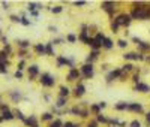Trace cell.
<instances>
[{
    "label": "cell",
    "instance_id": "1",
    "mask_svg": "<svg viewBox=\"0 0 150 127\" xmlns=\"http://www.w3.org/2000/svg\"><path fill=\"white\" fill-rule=\"evenodd\" d=\"M128 12L134 21H149L150 19V6L146 2H132Z\"/></svg>",
    "mask_w": 150,
    "mask_h": 127
},
{
    "label": "cell",
    "instance_id": "2",
    "mask_svg": "<svg viewBox=\"0 0 150 127\" xmlns=\"http://www.w3.org/2000/svg\"><path fill=\"white\" fill-rule=\"evenodd\" d=\"M92 39H93V36L90 35V31H89V24H81L80 31H78V42L90 46L92 45Z\"/></svg>",
    "mask_w": 150,
    "mask_h": 127
},
{
    "label": "cell",
    "instance_id": "3",
    "mask_svg": "<svg viewBox=\"0 0 150 127\" xmlns=\"http://www.w3.org/2000/svg\"><path fill=\"white\" fill-rule=\"evenodd\" d=\"M78 69H80V72H81V79H83V81H90V79H93L95 75H96L95 64H90V63L84 61Z\"/></svg>",
    "mask_w": 150,
    "mask_h": 127
},
{
    "label": "cell",
    "instance_id": "4",
    "mask_svg": "<svg viewBox=\"0 0 150 127\" xmlns=\"http://www.w3.org/2000/svg\"><path fill=\"white\" fill-rule=\"evenodd\" d=\"M113 19H114L117 24H119L120 29H128L129 25L132 24V21H134V19L131 18V15H129V12H126V11L119 12V14H117Z\"/></svg>",
    "mask_w": 150,
    "mask_h": 127
},
{
    "label": "cell",
    "instance_id": "5",
    "mask_svg": "<svg viewBox=\"0 0 150 127\" xmlns=\"http://www.w3.org/2000/svg\"><path fill=\"white\" fill-rule=\"evenodd\" d=\"M56 68L57 69H63V68L74 69V68H77L75 66V58L68 57V55H57L56 57Z\"/></svg>",
    "mask_w": 150,
    "mask_h": 127
},
{
    "label": "cell",
    "instance_id": "6",
    "mask_svg": "<svg viewBox=\"0 0 150 127\" xmlns=\"http://www.w3.org/2000/svg\"><path fill=\"white\" fill-rule=\"evenodd\" d=\"M101 9L108 15L110 21L117 15V2H113V0H105V2L101 3Z\"/></svg>",
    "mask_w": 150,
    "mask_h": 127
},
{
    "label": "cell",
    "instance_id": "7",
    "mask_svg": "<svg viewBox=\"0 0 150 127\" xmlns=\"http://www.w3.org/2000/svg\"><path fill=\"white\" fill-rule=\"evenodd\" d=\"M39 82H41V85L45 87V88H53L57 84V79L54 75H51L50 72H44L39 75Z\"/></svg>",
    "mask_w": 150,
    "mask_h": 127
},
{
    "label": "cell",
    "instance_id": "8",
    "mask_svg": "<svg viewBox=\"0 0 150 127\" xmlns=\"http://www.w3.org/2000/svg\"><path fill=\"white\" fill-rule=\"evenodd\" d=\"M105 33L104 31H96L93 35V39H92V45H90V49H95V51H101L102 49V43L105 41Z\"/></svg>",
    "mask_w": 150,
    "mask_h": 127
},
{
    "label": "cell",
    "instance_id": "9",
    "mask_svg": "<svg viewBox=\"0 0 150 127\" xmlns=\"http://www.w3.org/2000/svg\"><path fill=\"white\" fill-rule=\"evenodd\" d=\"M120 75H122V69H120V66H117V68L110 69V72H107V73H105V84H107V85H111L113 82L119 81Z\"/></svg>",
    "mask_w": 150,
    "mask_h": 127
},
{
    "label": "cell",
    "instance_id": "10",
    "mask_svg": "<svg viewBox=\"0 0 150 127\" xmlns=\"http://www.w3.org/2000/svg\"><path fill=\"white\" fill-rule=\"evenodd\" d=\"M86 91H87L86 85H84V82H83V81H80V82H77V84L74 85V88H72V96H74V99L80 100V99H83V97H84Z\"/></svg>",
    "mask_w": 150,
    "mask_h": 127
},
{
    "label": "cell",
    "instance_id": "11",
    "mask_svg": "<svg viewBox=\"0 0 150 127\" xmlns=\"http://www.w3.org/2000/svg\"><path fill=\"white\" fill-rule=\"evenodd\" d=\"M66 81L68 82H80V81H83L81 79V72H80V69L78 68H74V69H69L68 70V73H66Z\"/></svg>",
    "mask_w": 150,
    "mask_h": 127
},
{
    "label": "cell",
    "instance_id": "12",
    "mask_svg": "<svg viewBox=\"0 0 150 127\" xmlns=\"http://www.w3.org/2000/svg\"><path fill=\"white\" fill-rule=\"evenodd\" d=\"M128 112H132V114H144V105L141 102H129V108H128Z\"/></svg>",
    "mask_w": 150,
    "mask_h": 127
},
{
    "label": "cell",
    "instance_id": "13",
    "mask_svg": "<svg viewBox=\"0 0 150 127\" xmlns=\"http://www.w3.org/2000/svg\"><path fill=\"white\" fill-rule=\"evenodd\" d=\"M132 90L135 93H141V94H147V93H150V84L144 82V81H140L138 84H135L132 87Z\"/></svg>",
    "mask_w": 150,
    "mask_h": 127
},
{
    "label": "cell",
    "instance_id": "14",
    "mask_svg": "<svg viewBox=\"0 0 150 127\" xmlns=\"http://www.w3.org/2000/svg\"><path fill=\"white\" fill-rule=\"evenodd\" d=\"M101 58V51H95V49H90L89 54L86 57V63H90V64H95L98 60Z\"/></svg>",
    "mask_w": 150,
    "mask_h": 127
},
{
    "label": "cell",
    "instance_id": "15",
    "mask_svg": "<svg viewBox=\"0 0 150 127\" xmlns=\"http://www.w3.org/2000/svg\"><path fill=\"white\" fill-rule=\"evenodd\" d=\"M137 51L138 52H141V54H144V55H147V54H150V42H147V41H143L137 45Z\"/></svg>",
    "mask_w": 150,
    "mask_h": 127
},
{
    "label": "cell",
    "instance_id": "16",
    "mask_svg": "<svg viewBox=\"0 0 150 127\" xmlns=\"http://www.w3.org/2000/svg\"><path fill=\"white\" fill-rule=\"evenodd\" d=\"M129 108V102H126V100H119L117 103H114L113 106V109L116 112H126Z\"/></svg>",
    "mask_w": 150,
    "mask_h": 127
},
{
    "label": "cell",
    "instance_id": "17",
    "mask_svg": "<svg viewBox=\"0 0 150 127\" xmlns=\"http://www.w3.org/2000/svg\"><path fill=\"white\" fill-rule=\"evenodd\" d=\"M57 96L69 99L71 96H72V90H71L68 85H59V94H57Z\"/></svg>",
    "mask_w": 150,
    "mask_h": 127
},
{
    "label": "cell",
    "instance_id": "18",
    "mask_svg": "<svg viewBox=\"0 0 150 127\" xmlns=\"http://www.w3.org/2000/svg\"><path fill=\"white\" fill-rule=\"evenodd\" d=\"M68 105H69V99L57 96L56 102H54V106H56V108H59V109H65V108H68Z\"/></svg>",
    "mask_w": 150,
    "mask_h": 127
},
{
    "label": "cell",
    "instance_id": "19",
    "mask_svg": "<svg viewBox=\"0 0 150 127\" xmlns=\"http://www.w3.org/2000/svg\"><path fill=\"white\" fill-rule=\"evenodd\" d=\"M81 112H83V106H80V103H75L71 106V111H69V115L72 117H81Z\"/></svg>",
    "mask_w": 150,
    "mask_h": 127
},
{
    "label": "cell",
    "instance_id": "20",
    "mask_svg": "<svg viewBox=\"0 0 150 127\" xmlns=\"http://www.w3.org/2000/svg\"><path fill=\"white\" fill-rule=\"evenodd\" d=\"M27 72H29V78H30V81H33V79L39 75V66H38V64H30V66H29V69H27Z\"/></svg>",
    "mask_w": 150,
    "mask_h": 127
},
{
    "label": "cell",
    "instance_id": "21",
    "mask_svg": "<svg viewBox=\"0 0 150 127\" xmlns=\"http://www.w3.org/2000/svg\"><path fill=\"white\" fill-rule=\"evenodd\" d=\"M114 45H116V42L113 41L111 37H105V41H104V43H102V49L104 51H111L113 48H114Z\"/></svg>",
    "mask_w": 150,
    "mask_h": 127
},
{
    "label": "cell",
    "instance_id": "22",
    "mask_svg": "<svg viewBox=\"0 0 150 127\" xmlns=\"http://www.w3.org/2000/svg\"><path fill=\"white\" fill-rule=\"evenodd\" d=\"M120 69H122V72L132 75V73L135 72V64H134V63H123V64L120 66Z\"/></svg>",
    "mask_w": 150,
    "mask_h": 127
},
{
    "label": "cell",
    "instance_id": "23",
    "mask_svg": "<svg viewBox=\"0 0 150 127\" xmlns=\"http://www.w3.org/2000/svg\"><path fill=\"white\" fill-rule=\"evenodd\" d=\"M24 124L29 126V127H41V126H39V120L35 115H30V117L26 118V123Z\"/></svg>",
    "mask_w": 150,
    "mask_h": 127
},
{
    "label": "cell",
    "instance_id": "24",
    "mask_svg": "<svg viewBox=\"0 0 150 127\" xmlns=\"http://www.w3.org/2000/svg\"><path fill=\"white\" fill-rule=\"evenodd\" d=\"M45 55H48V57H57L56 51H54V45L51 43V42L45 43Z\"/></svg>",
    "mask_w": 150,
    "mask_h": 127
},
{
    "label": "cell",
    "instance_id": "25",
    "mask_svg": "<svg viewBox=\"0 0 150 127\" xmlns=\"http://www.w3.org/2000/svg\"><path fill=\"white\" fill-rule=\"evenodd\" d=\"M65 39H66V43L74 45V43H77V42H78V35H77V33L69 31V33H66V36H65Z\"/></svg>",
    "mask_w": 150,
    "mask_h": 127
},
{
    "label": "cell",
    "instance_id": "26",
    "mask_svg": "<svg viewBox=\"0 0 150 127\" xmlns=\"http://www.w3.org/2000/svg\"><path fill=\"white\" fill-rule=\"evenodd\" d=\"M89 111H90V115H93V117L102 114V111H101V108H99V105H98V103H90Z\"/></svg>",
    "mask_w": 150,
    "mask_h": 127
},
{
    "label": "cell",
    "instance_id": "27",
    "mask_svg": "<svg viewBox=\"0 0 150 127\" xmlns=\"http://www.w3.org/2000/svg\"><path fill=\"white\" fill-rule=\"evenodd\" d=\"M33 51L36 55H45V43H35Z\"/></svg>",
    "mask_w": 150,
    "mask_h": 127
},
{
    "label": "cell",
    "instance_id": "28",
    "mask_svg": "<svg viewBox=\"0 0 150 127\" xmlns=\"http://www.w3.org/2000/svg\"><path fill=\"white\" fill-rule=\"evenodd\" d=\"M95 120H96V121H98V124H104V126H108V117L105 115V114H99V115H96V117H93Z\"/></svg>",
    "mask_w": 150,
    "mask_h": 127
},
{
    "label": "cell",
    "instance_id": "29",
    "mask_svg": "<svg viewBox=\"0 0 150 127\" xmlns=\"http://www.w3.org/2000/svg\"><path fill=\"white\" fill-rule=\"evenodd\" d=\"M54 120V115L51 114L50 111H47V112H44L42 115H41V121L42 123H51Z\"/></svg>",
    "mask_w": 150,
    "mask_h": 127
},
{
    "label": "cell",
    "instance_id": "30",
    "mask_svg": "<svg viewBox=\"0 0 150 127\" xmlns=\"http://www.w3.org/2000/svg\"><path fill=\"white\" fill-rule=\"evenodd\" d=\"M116 45L119 46L120 49H126L128 46H129V41H128L126 37H122V39H119V41L116 42Z\"/></svg>",
    "mask_w": 150,
    "mask_h": 127
},
{
    "label": "cell",
    "instance_id": "31",
    "mask_svg": "<svg viewBox=\"0 0 150 127\" xmlns=\"http://www.w3.org/2000/svg\"><path fill=\"white\" fill-rule=\"evenodd\" d=\"M63 123H65V121H63L62 118L56 117L51 123H48V126H47V127H63Z\"/></svg>",
    "mask_w": 150,
    "mask_h": 127
},
{
    "label": "cell",
    "instance_id": "32",
    "mask_svg": "<svg viewBox=\"0 0 150 127\" xmlns=\"http://www.w3.org/2000/svg\"><path fill=\"white\" fill-rule=\"evenodd\" d=\"M39 9H42V5H41V3L29 2V5H27V11H29V12H32V11H39Z\"/></svg>",
    "mask_w": 150,
    "mask_h": 127
},
{
    "label": "cell",
    "instance_id": "33",
    "mask_svg": "<svg viewBox=\"0 0 150 127\" xmlns=\"http://www.w3.org/2000/svg\"><path fill=\"white\" fill-rule=\"evenodd\" d=\"M122 120H119L117 117H108V126H114V127H120Z\"/></svg>",
    "mask_w": 150,
    "mask_h": 127
},
{
    "label": "cell",
    "instance_id": "34",
    "mask_svg": "<svg viewBox=\"0 0 150 127\" xmlns=\"http://www.w3.org/2000/svg\"><path fill=\"white\" fill-rule=\"evenodd\" d=\"M110 30H111L113 35H117V33H119V30H120L119 24H117L114 19H111V21H110Z\"/></svg>",
    "mask_w": 150,
    "mask_h": 127
},
{
    "label": "cell",
    "instance_id": "35",
    "mask_svg": "<svg viewBox=\"0 0 150 127\" xmlns=\"http://www.w3.org/2000/svg\"><path fill=\"white\" fill-rule=\"evenodd\" d=\"M2 118H3V121H11V120L15 118V115H14V112L6 111V112H2Z\"/></svg>",
    "mask_w": 150,
    "mask_h": 127
},
{
    "label": "cell",
    "instance_id": "36",
    "mask_svg": "<svg viewBox=\"0 0 150 127\" xmlns=\"http://www.w3.org/2000/svg\"><path fill=\"white\" fill-rule=\"evenodd\" d=\"M17 45H18L20 49H26V48H29V46H30V41H27V39H24V41H18V39H17Z\"/></svg>",
    "mask_w": 150,
    "mask_h": 127
},
{
    "label": "cell",
    "instance_id": "37",
    "mask_svg": "<svg viewBox=\"0 0 150 127\" xmlns=\"http://www.w3.org/2000/svg\"><path fill=\"white\" fill-rule=\"evenodd\" d=\"M63 6L62 5H56V6H53V8H50V11H51V14H54V15H59V14H62L63 12Z\"/></svg>",
    "mask_w": 150,
    "mask_h": 127
},
{
    "label": "cell",
    "instance_id": "38",
    "mask_svg": "<svg viewBox=\"0 0 150 127\" xmlns=\"http://www.w3.org/2000/svg\"><path fill=\"white\" fill-rule=\"evenodd\" d=\"M51 43L53 45H63V43H66V39H65V36H57L51 41Z\"/></svg>",
    "mask_w": 150,
    "mask_h": 127
},
{
    "label": "cell",
    "instance_id": "39",
    "mask_svg": "<svg viewBox=\"0 0 150 127\" xmlns=\"http://www.w3.org/2000/svg\"><path fill=\"white\" fill-rule=\"evenodd\" d=\"M9 96H11V99L14 100L15 103H18L20 100H21V96H20V93H18V91H12V93H11Z\"/></svg>",
    "mask_w": 150,
    "mask_h": 127
},
{
    "label": "cell",
    "instance_id": "40",
    "mask_svg": "<svg viewBox=\"0 0 150 127\" xmlns=\"http://www.w3.org/2000/svg\"><path fill=\"white\" fill-rule=\"evenodd\" d=\"M63 127H81V123H75V121H65L63 123Z\"/></svg>",
    "mask_w": 150,
    "mask_h": 127
},
{
    "label": "cell",
    "instance_id": "41",
    "mask_svg": "<svg viewBox=\"0 0 150 127\" xmlns=\"http://www.w3.org/2000/svg\"><path fill=\"white\" fill-rule=\"evenodd\" d=\"M129 79H131V75H129V73L122 72V75H120V78H119V81H120V82H126V81H129Z\"/></svg>",
    "mask_w": 150,
    "mask_h": 127
},
{
    "label": "cell",
    "instance_id": "42",
    "mask_svg": "<svg viewBox=\"0 0 150 127\" xmlns=\"http://www.w3.org/2000/svg\"><path fill=\"white\" fill-rule=\"evenodd\" d=\"M86 127H99V124H98V121L95 118H90L89 121L86 123Z\"/></svg>",
    "mask_w": 150,
    "mask_h": 127
},
{
    "label": "cell",
    "instance_id": "43",
    "mask_svg": "<svg viewBox=\"0 0 150 127\" xmlns=\"http://www.w3.org/2000/svg\"><path fill=\"white\" fill-rule=\"evenodd\" d=\"M14 115H15L17 118H20V120H21L23 123H26V117H24V114H23L21 111H20V109H17V111L14 112Z\"/></svg>",
    "mask_w": 150,
    "mask_h": 127
},
{
    "label": "cell",
    "instance_id": "44",
    "mask_svg": "<svg viewBox=\"0 0 150 127\" xmlns=\"http://www.w3.org/2000/svg\"><path fill=\"white\" fill-rule=\"evenodd\" d=\"M141 126H143V124H141V121L135 118V120H132V121L129 123V126H128V127H141Z\"/></svg>",
    "mask_w": 150,
    "mask_h": 127
},
{
    "label": "cell",
    "instance_id": "45",
    "mask_svg": "<svg viewBox=\"0 0 150 127\" xmlns=\"http://www.w3.org/2000/svg\"><path fill=\"white\" fill-rule=\"evenodd\" d=\"M72 5L75 6V8H83V6L87 5V2H84V0H77V2H74Z\"/></svg>",
    "mask_w": 150,
    "mask_h": 127
},
{
    "label": "cell",
    "instance_id": "46",
    "mask_svg": "<svg viewBox=\"0 0 150 127\" xmlns=\"http://www.w3.org/2000/svg\"><path fill=\"white\" fill-rule=\"evenodd\" d=\"M20 23H21L23 25H26V27H29V25L32 24V23H30V19H27L26 17H21V21H20Z\"/></svg>",
    "mask_w": 150,
    "mask_h": 127
},
{
    "label": "cell",
    "instance_id": "47",
    "mask_svg": "<svg viewBox=\"0 0 150 127\" xmlns=\"http://www.w3.org/2000/svg\"><path fill=\"white\" fill-rule=\"evenodd\" d=\"M144 118H146V124H147V127H150V111L144 112Z\"/></svg>",
    "mask_w": 150,
    "mask_h": 127
},
{
    "label": "cell",
    "instance_id": "48",
    "mask_svg": "<svg viewBox=\"0 0 150 127\" xmlns=\"http://www.w3.org/2000/svg\"><path fill=\"white\" fill-rule=\"evenodd\" d=\"M9 19H11L12 23H20V21H21V18H20L18 15H11V17H9Z\"/></svg>",
    "mask_w": 150,
    "mask_h": 127
},
{
    "label": "cell",
    "instance_id": "49",
    "mask_svg": "<svg viewBox=\"0 0 150 127\" xmlns=\"http://www.w3.org/2000/svg\"><path fill=\"white\" fill-rule=\"evenodd\" d=\"M98 105H99V108H101V111H104V109H105L107 108V102H105V100H101V102H98Z\"/></svg>",
    "mask_w": 150,
    "mask_h": 127
},
{
    "label": "cell",
    "instance_id": "50",
    "mask_svg": "<svg viewBox=\"0 0 150 127\" xmlns=\"http://www.w3.org/2000/svg\"><path fill=\"white\" fill-rule=\"evenodd\" d=\"M0 72H2V73H8V68H6V64L0 63Z\"/></svg>",
    "mask_w": 150,
    "mask_h": 127
},
{
    "label": "cell",
    "instance_id": "51",
    "mask_svg": "<svg viewBox=\"0 0 150 127\" xmlns=\"http://www.w3.org/2000/svg\"><path fill=\"white\" fill-rule=\"evenodd\" d=\"M57 30H59V29L56 27V25H48V31H50V33H57Z\"/></svg>",
    "mask_w": 150,
    "mask_h": 127
},
{
    "label": "cell",
    "instance_id": "52",
    "mask_svg": "<svg viewBox=\"0 0 150 127\" xmlns=\"http://www.w3.org/2000/svg\"><path fill=\"white\" fill-rule=\"evenodd\" d=\"M14 76H15L17 79H21V78H23V72H21V70H17V72L14 73Z\"/></svg>",
    "mask_w": 150,
    "mask_h": 127
},
{
    "label": "cell",
    "instance_id": "53",
    "mask_svg": "<svg viewBox=\"0 0 150 127\" xmlns=\"http://www.w3.org/2000/svg\"><path fill=\"white\" fill-rule=\"evenodd\" d=\"M9 111V106L8 105H0V112H6Z\"/></svg>",
    "mask_w": 150,
    "mask_h": 127
},
{
    "label": "cell",
    "instance_id": "54",
    "mask_svg": "<svg viewBox=\"0 0 150 127\" xmlns=\"http://www.w3.org/2000/svg\"><path fill=\"white\" fill-rule=\"evenodd\" d=\"M24 66H26V61H24V60H21V61H20V64H18V70H21V72H23Z\"/></svg>",
    "mask_w": 150,
    "mask_h": 127
},
{
    "label": "cell",
    "instance_id": "55",
    "mask_svg": "<svg viewBox=\"0 0 150 127\" xmlns=\"http://www.w3.org/2000/svg\"><path fill=\"white\" fill-rule=\"evenodd\" d=\"M30 15H32V17H35V18H38V17H39V11H32V12H30Z\"/></svg>",
    "mask_w": 150,
    "mask_h": 127
},
{
    "label": "cell",
    "instance_id": "56",
    "mask_svg": "<svg viewBox=\"0 0 150 127\" xmlns=\"http://www.w3.org/2000/svg\"><path fill=\"white\" fill-rule=\"evenodd\" d=\"M144 63H147V64H150V54H147V55L144 57Z\"/></svg>",
    "mask_w": 150,
    "mask_h": 127
},
{
    "label": "cell",
    "instance_id": "57",
    "mask_svg": "<svg viewBox=\"0 0 150 127\" xmlns=\"http://www.w3.org/2000/svg\"><path fill=\"white\" fill-rule=\"evenodd\" d=\"M44 100H45V102H50V100H51V96H50V94H45V96H44Z\"/></svg>",
    "mask_w": 150,
    "mask_h": 127
},
{
    "label": "cell",
    "instance_id": "58",
    "mask_svg": "<svg viewBox=\"0 0 150 127\" xmlns=\"http://www.w3.org/2000/svg\"><path fill=\"white\" fill-rule=\"evenodd\" d=\"M2 5H3V9H8L9 8V3H6V2H3Z\"/></svg>",
    "mask_w": 150,
    "mask_h": 127
},
{
    "label": "cell",
    "instance_id": "59",
    "mask_svg": "<svg viewBox=\"0 0 150 127\" xmlns=\"http://www.w3.org/2000/svg\"><path fill=\"white\" fill-rule=\"evenodd\" d=\"M2 121H3V118H2V117H0V123H2Z\"/></svg>",
    "mask_w": 150,
    "mask_h": 127
},
{
    "label": "cell",
    "instance_id": "60",
    "mask_svg": "<svg viewBox=\"0 0 150 127\" xmlns=\"http://www.w3.org/2000/svg\"><path fill=\"white\" fill-rule=\"evenodd\" d=\"M107 127H114V126H107Z\"/></svg>",
    "mask_w": 150,
    "mask_h": 127
},
{
    "label": "cell",
    "instance_id": "61",
    "mask_svg": "<svg viewBox=\"0 0 150 127\" xmlns=\"http://www.w3.org/2000/svg\"><path fill=\"white\" fill-rule=\"evenodd\" d=\"M0 100H2V97H0Z\"/></svg>",
    "mask_w": 150,
    "mask_h": 127
},
{
    "label": "cell",
    "instance_id": "62",
    "mask_svg": "<svg viewBox=\"0 0 150 127\" xmlns=\"http://www.w3.org/2000/svg\"><path fill=\"white\" fill-rule=\"evenodd\" d=\"M149 6H150V3H149Z\"/></svg>",
    "mask_w": 150,
    "mask_h": 127
}]
</instances>
